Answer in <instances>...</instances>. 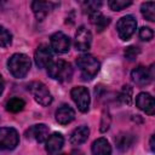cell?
I'll list each match as a JSON object with an SVG mask.
<instances>
[{"label":"cell","instance_id":"6da1fadb","mask_svg":"<svg viewBox=\"0 0 155 155\" xmlns=\"http://www.w3.org/2000/svg\"><path fill=\"white\" fill-rule=\"evenodd\" d=\"M31 62L24 53H15L7 61V68L16 79H23L29 73Z\"/></svg>","mask_w":155,"mask_h":155},{"label":"cell","instance_id":"7a4b0ae2","mask_svg":"<svg viewBox=\"0 0 155 155\" xmlns=\"http://www.w3.org/2000/svg\"><path fill=\"white\" fill-rule=\"evenodd\" d=\"M76 65L81 71V78L84 80H92L99 71L101 63L92 54H81L76 58Z\"/></svg>","mask_w":155,"mask_h":155},{"label":"cell","instance_id":"3957f363","mask_svg":"<svg viewBox=\"0 0 155 155\" xmlns=\"http://www.w3.org/2000/svg\"><path fill=\"white\" fill-rule=\"evenodd\" d=\"M48 75L58 81H69L73 76V68L65 61H52V63L47 67Z\"/></svg>","mask_w":155,"mask_h":155},{"label":"cell","instance_id":"277c9868","mask_svg":"<svg viewBox=\"0 0 155 155\" xmlns=\"http://www.w3.org/2000/svg\"><path fill=\"white\" fill-rule=\"evenodd\" d=\"M28 88L31 93V96L34 97V99L36 101V103H39L42 107H47L52 103L53 98L52 94L50 93L48 88L46 87L45 84H42L41 81H33L28 85Z\"/></svg>","mask_w":155,"mask_h":155},{"label":"cell","instance_id":"5b68a950","mask_svg":"<svg viewBox=\"0 0 155 155\" xmlns=\"http://www.w3.org/2000/svg\"><path fill=\"white\" fill-rule=\"evenodd\" d=\"M136 28H137V21L133 16L131 15H127V16H124L121 17L117 23H116V30H117V34L120 36L121 40L126 41L128 40L136 31Z\"/></svg>","mask_w":155,"mask_h":155},{"label":"cell","instance_id":"8992f818","mask_svg":"<svg viewBox=\"0 0 155 155\" xmlns=\"http://www.w3.org/2000/svg\"><path fill=\"white\" fill-rule=\"evenodd\" d=\"M18 143L19 136L13 127H0V150H12Z\"/></svg>","mask_w":155,"mask_h":155},{"label":"cell","instance_id":"52a82bcc","mask_svg":"<svg viewBox=\"0 0 155 155\" xmlns=\"http://www.w3.org/2000/svg\"><path fill=\"white\" fill-rule=\"evenodd\" d=\"M70 96L71 99L74 101V103L78 105V109L82 113H86L90 108V92L86 87L84 86H76L73 87L70 91Z\"/></svg>","mask_w":155,"mask_h":155},{"label":"cell","instance_id":"ba28073f","mask_svg":"<svg viewBox=\"0 0 155 155\" xmlns=\"http://www.w3.org/2000/svg\"><path fill=\"white\" fill-rule=\"evenodd\" d=\"M34 59H35V64L39 68H47L53 61V52L51 47L46 44L39 45L35 51Z\"/></svg>","mask_w":155,"mask_h":155},{"label":"cell","instance_id":"9c48e42d","mask_svg":"<svg viewBox=\"0 0 155 155\" xmlns=\"http://www.w3.org/2000/svg\"><path fill=\"white\" fill-rule=\"evenodd\" d=\"M51 50L56 53H65L70 48V39L62 31H57L51 36Z\"/></svg>","mask_w":155,"mask_h":155},{"label":"cell","instance_id":"30bf717a","mask_svg":"<svg viewBox=\"0 0 155 155\" xmlns=\"http://www.w3.org/2000/svg\"><path fill=\"white\" fill-rule=\"evenodd\" d=\"M92 44V34L91 31L81 25L78 28L76 33H75V47L79 51H87L91 47Z\"/></svg>","mask_w":155,"mask_h":155},{"label":"cell","instance_id":"8fae6325","mask_svg":"<svg viewBox=\"0 0 155 155\" xmlns=\"http://www.w3.org/2000/svg\"><path fill=\"white\" fill-rule=\"evenodd\" d=\"M25 137L28 139H34L38 143H42L48 137V128L44 124L33 125L25 131Z\"/></svg>","mask_w":155,"mask_h":155},{"label":"cell","instance_id":"7c38bea8","mask_svg":"<svg viewBox=\"0 0 155 155\" xmlns=\"http://www.w3.org/2000/svg\"><path fill=\"white\" fill-rule=\"evenodd\" d=\"M136 105L144 111L148 115H154L155 111V102L154 98L151 97L150 93L148 92H142L136 97Z\"/></svg>","mask_w":155,"mask_h":155},{"label":"cell","instance_id":"4fadbf2b","mask_svg":"<svg viewBox=\"0 0 155 155\" xmlns=\"http://www.w3.org/2000/svg\"><path fill=\"white\" fill-rule=\"evenodd\" d=\"M131 78L133 80V82H136L139 86H145L148 84H150L151 79H153V74L150 71L149 68L145 67H137L131 71Z\"/></svg>","mask_w":155,"mask_h":155},{"label":"cell","instance_id":"5bb4252c","mask_svg":"<svg viewBox=\"0 0 155 155\" xmlns=\"http://www.w3.org/2000/svg\"><path fill=\"white\" fill-rule=\"evenodd\" d=\"M64 144V138L61 133H52L51 136L47 137L46 139V151L50 155H58L61 149L63 148Z\"/></svg>","mask_w":155,"mask_h":155},{"label":"cell","instance_id":"9a60e30c","mask_svg":"<svg viewBox=\"0 0 155 155\" xmlns=\"http://www.w3.org/2000/svg\"><path fill=\"white\" fill-rule=\"evenodd\" d=\"M74 117H75V111L68 104H62L56 110V120L61 125H68L74 120Z\"/></svg>","mask_w":155,"mask_h":155},{"label":"cell","instance_id":"2e32d148","mask_svg":"<svg viewBox=\"0 0 155 155\" xmlns=\"http://www.w3.org/2000/svg\"><path fill=\"white\" fill-rule=\"evenodd\" d=\"M52 7H53V4L47 2V1H33L31 2V10L39 21H42L48 15V12L52 10Z\"/></svg>","mask_w":155,"mask_h":155},{"label":"cell","instance_id":"e0dca14e","mask_svg":"<svg viewBox=\"0 0 155 155\" xmlns=\"http://www.w3.org/2000/svg\"><path fill=\"white\" fill-rule=\"evenodd\" d=\"M88 134H90V130L87 126H79L70 134V144L76 147L85 143L88 138Z\"/></svg>","mask_w":155,"mask_h":155},{"label":"cell","instance_id":"ac0fdd59","mask_svg":"<svg viewBox=\"0 0 155 155\" xmlns=\"http://www.w3.org/2000/svg\"><path fill=\"white\" fill-rule=\"evenodd\" d=\"M93 155H111V147L105 138H98L92 143Z\"/></svg>","mask_w":155,"mask_h":155},{"label":"cell","instance_id":"d6986e66","mask_svg":"<svg viewBox=\"0 0 155 155\" xmlns=\"http://www.w3.org/2000/svg\"><path fill=\"white\" fill-rule=\"evenodd\" d=\"M134 142V137L128 132H121L115 137L116 148L121 151H126Z\"/></svg>","mask_w":155,"mask_h":155},{"label":"cell","instance_id":"ffe728a7","mask_svg":"<svg viewBox=\"0 0 155 155\" xmlns=\"http://www.w3.org/2000/svg\"><path fill=\"white\" fill-rule=\"evenodd\" d=\"M90 16V21L91 23L97 28L98 31H102L103 29H105V27L110 23V19L105 16H103L99 11H96V12H92L88 15Z\"/></svg>","mask_w":155,"mask_h":155},{"label":"cell","instance_id":"44dd1931","mask_svg":"<svg viewBox=\"0 0 155 155\" xmlns=\"http://www.w3.org/2000/svg\"><path fill=\"white\" fill-rule=\"evenodd\" d=\"M140 12L145 19H148L149 22H154L155 21V2L154 1L143 2L140 6Z\"/></svg>","mask_w":155,"mask_h":155},{"label":"cell","instance_id":"7402d4cb","mask_svg":"<svg viewBox=\"0 0 155 155\" xmlns=\"http://www.w3.org/2000/svg\"><path fill=\"white\" fill-rule=\"evenodd\" d=\"M25 107V102L22 99V98H18V97H13L11 99L7 101L6 103V110L10 111V113H18V111H22Z\"/></svg>","mask_w":155,"mask_h":155},{"label":"cell","instance_id":"603a6c76","mask_svg":"<svg viewBox=\"0 0 155 155\" xmlns=\"http://www.w3.org/2000/svg\"><path fill=\"white\" fill-rule=\"evenodd\" d=\"M119 98L124 104L130 105L131 102H132V87L130 85L122 86V88H121V91L119 93Z\"/></svg>","mask_w":155,"mask_h":155},{"label":"cell","instance_id":"cb8c5ba5","mask_svg":"<svg viewBox=\"0 0 155 155\" xmlns=\"http://www.w3.org/2000/svg\"><path fill=\"white\" fill-rule=\"evenodd\" d=\"M12 42V34L4 25H0V46L8 47Z\"/></svg>","mask_w":155,"mask_h":155},{"label":"cell","instance_id":"d4e9b609","mask_svg":"<svg viewBox=\"0 0 155 155\" xmlns=\"http://www.w3.org/2000/svg\"><path fill=\"white\" fill-rule=\"evenodd\" d=\"M131 4H132V1H125V0H110L108 2L109 7L113 11H121V10L128 7Z\"/></svg>","mask_w":155,"mask_h":155},{"label":"cell","instance_id":"484cf974","mask_svg":"<svg viewBox=\"0 0 155 155\" xmlns=\"http://www.w3.org/2000/svg\"><path fill=\"white\" fill-rule=\"evenodd\" d=\"M101 5H102L101 1H86V2H84V8L87 10V13L90 15L92 12L99 11Z\"/></svg>","mask_w":155,"mask_h":155},{"label":"cell","instance_id":"4316f807","mask_svg":"<svg viewBox=\"0 0 155 155\" xmlns=\"http://www.w3.org/2000/svg\"><path fill=\"white\" fill-rule=\"evenodd\" d=\"M139 38L144 41H150L154 38V31L148 27H143L139 29Z\"/></svg>","mask_w":155,"mask_h":155},{"label":"cell","instance_id":"83f0119b","mask_svg":"<svg viewBox=\"0 0 155 155\" xmlns=\"http://www.w3.org/2000/svg\"><path fill=\"white\" fill-rule=\"evenodd\" d=\"M139 48L136 47V46H128L126 50H125V57L128 59V61H133L136 59V57L139 54Z\"/></svg>","mask_w":155,"mask_h":155},{"label":"cell","instance_id":"f1b7e54d","mask_svg":"<svg viewBox=\"0 0 155 155\" xmlns=\"http://www.w3.org/2000/svg\"><path fill=\"white\" fill-rule=\"evenodd\" d=\"M109 125H110V116H109V113H108V111H104V113H103V116H102V122H101V131H102V132H105V131L109 128Z\"/></svg>","mask_w":155,"mask_h":155},{"label":"cell","instance_id":"f546056e","mask_svg":"<svg viewBox=\"0 0 155 155\" xmlns=\"http://www.w3.org/2000/svg\"><path fill=\"white\" fill-rule=\"evenodd\" d=\"M4 87H5V82H4V79H2V76L0 74V96L4 92Z\"/></svg>","mask_w":155,"mask_h":155},{"label":"cell","instance_id":"4dcf8cb0","mask_svg":"<svg viewBox=\"0 0 155 155\" xmlns=\"http://www.w3.org/2000/svg\"><path fill=\"white\" fill-rule=\"evenodd\" d=\"M150 148H151V151L154 153L155 151V148H154V136H151V138H150Z\"/></svg>","mask_w":155,"mask_h":155},{"label":"cell","instance_id":"1f68e13d","mask_svg":"<svg viewBox=\"0 0 155 155\" xmlns=\"http://www.w3.org/2000/svg\"><path fill=\"white\" fill-rule=\"evenodd\" d=\"M59 155H68V154H59ZM69 155H82V154H81L80 151H76V150H75V151H73V153H70Z\"/></svg>","mask_w":155,"mask_h":155}]
</instances>
